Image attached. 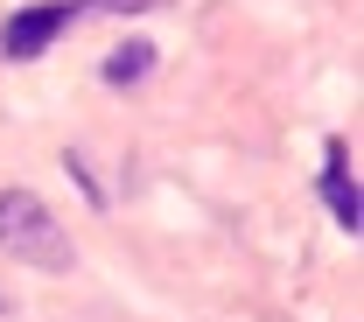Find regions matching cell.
I'll return each instance as SVG.
<instances>
[{
	"label": "cell",
	"mask_w": 364,
	"mask_h": 322,
	"mask_svg": "<svg viewBox=\"0 0 364 322\" xmlns=\"http://www.w3.org/2000/svg\"><path fill=\"white\" fill-rule=\"evenodd\" d=\"M147 70H154V49L147 43H127L119 56H105V85H140Z\"/></svg>",
	"instance_id": "277c9868"
},
{
	"label": "cell",
	"mask_w": 364,
	"mask_h": 322,
	"mask_svg": "<svg viewBox=\"0 0 364 322\" xmlns=\"http://www.w3.org/2000/svg\"><path fill=\"white\" fill-rule=\"evenodd\" d=\"M77 14H91L85 0H36V7H14L7 28H0V56H7V63H36Z\"/></svg>",
	"instance_id": "7a4b0ae2"
},
{
	"label": "cell",
	"mask_w": 364,
	"mask_h": 322,
	"mask_svg": "<svg viewBox=\"0 0 364 322\" xmlns=\"http://www.w3.org/2000/svg\"><path fill=\"white\" fill-rule=\"evenodd\" d=\"M322 203H329V218L358 238L364 225V196H358V176H350V147L343 140H329V154H322Z\"/></svg>",
	"instance_id": "3957f363"
},
{
	"label": "cell",
	"mask_w": 364,
	"mask_h": 322,
	"mask_svg": "<svg viewBox=\"0 0 364 322\" xmlns=\"http://www.w3.org/2000/svg\"><path fill=\"white\" fill-rule=\"evenodd\" d=\"M0 252L36 274H70V259H77L70 231L56 225V210L36 189H0Z\"/></svg>",
	"instance_id": "6da1fadb"
}]
</instances>
